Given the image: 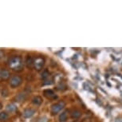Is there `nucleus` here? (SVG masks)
<instances>
[{
    "mask_svg": "<svg viewBox=\"0 0 122 122\" xmlns=\"http://www.w3.org/2000/svg\"><path fill=\"white\" fill-rule=\"evenodd\" d=\"M8 66L13 70L15 71L22 70V66H23V62H22V57L19 56H14L12 57H10L8 60Z\"/></svg>",
    "mask_w": 122,
    "mask_h": 122,
    "instance_id": "obj_1",
    "label": "nucleus"
},
{
    "mask_svg": "<svg viewBox=\"0 0 122 122\" xmlns=\"http://www.w3.org/2000/svg\"><path fill=\"white\" fill-rule=\"evenodd\" d=\"M65 102L62 101H59V102L56 103V104L53 105L52 107H51V113L52 115H56L57 114L58 112H60L64 109V107H65Z\"/></svg>",
    "mask_w": 122,
    "mask_h": 122,
    "instance_id": "obj_2",
    "label": "nucleus"
},
{
    "mask_svg": "<svg viewBox=\"0 0 122 122\" xmlns=\"http://www.w3.org/2000/svg\"><path fill=\"white\" fill-rule=\"evenodd\" d=\"M22 79L20 76L15 75L13 76L12 77L10 78V86L11 88H16V87H18L20 85L22 84Z\"/></svg>",
    "mask_w": 122,
    "mask_h": 122,
    "instance_id": "obj_3",
    "label": "nucleus"
},
{
    "mask_svg": "<svg viewBox=\"0 0 122 122\" xmlns=\"http://www.w3.org/2000/svg\"><path fill=\"white\" fill-rule=\"evenodd\" d=\"M44 64H45V60L44 58H42V57H36L34 61V67L36 68L37 70H42Z\"/></svg>",
    "mask_w": 122,
    "mask_h": 122,
    "instance_id": "obj_4",
    "label": "nucleus"
},
{
    "mask_svg": "<svg viewBox=\"0 0 122 122\" xmlns=\"http://www.w3.org/2000/svg\"><path fill=\"white\" fill-rule=\"evenodd\" d=\"M10 77V73L6 69H0V81H6Z\"/></svg>",
    "mask_w": 122,
    "mask_h": 122,
    "instance_id": "obj_5",
    "label": "nucleus"
},
{
    "mask_svg": "<svg viewBox=\"0 0 122 122\" xmlns=\"http://www.w3.org/2000/svg\"><path fill=\"white\" fill-rule=\"evenodd\" d=\"M36 112V110L34 109H26L23 111V117L25 118H30L32 116H34Z\"/></svg>",
    "mask_w": 122,
    "mask_h": 122,
    "instance_id": "obj_6",
    "label": "nucleus"
},
{
    "mask_svg": "<svg viewBox=\"0 0 122 122\" xmlns=\"http://www.w3.org/2000/svg\"><path fill=\"white\" fill-rule=\"evenodd\" d=\"M43 94L48 98H53V99L57 98V96H55L54 92L53 91L52 89H45V90L43 91Z\"/></svg>",
    "mask_w": 122,
    "mask_h": 122,
    "instance_id": "obj_7",
    "label": "nucleus"
},
{
    "mask_svg": "<svg viewBox=\"0 0 122 122\" xmlns=\"http://www.w3.org/2000/svg\"><path fill=\"white\" fill-rule=\"evenodd\" d=\"M27 97V94L25 93V92H22V93H18L17 96L15 97V100L18 102H22V101H24L26 100Z\"/></svg>",
    "mask_w": 122,
    "mask_h": 122,
    "instance_id": "obj_8",
    "label": "nucleus"
},
{
    "mask_svg": "<svg viewBox=\"0 0 122 122\" xmlns=\"http://www.w3.org/2000/svg\"><path fill=\"white\" fill-rule=\"evenodd\" d=\"M67 117H68V111L67 110L63 111L59 116V121L60 122H65L66 120H67Z\"/></svg>",
    "mask_w": 122,
    "mask_h": 122,
    "instance_id": "obj_9",
    "label": "nucleus"
},
{
    "mask_svg": "<svg viewBox=\"0 0 122 122\" xmlns=\"http://www.w3.org/2000/svg\"><path fill=\"white\" fill-rule=\"evenodd\" d=\"M6 111L9 112H15L16 110H17V107H16L15 105L12 104V103H10V104H8L6 105Z\"/></svg>",
    "mask_w": 122,
    "mask_h": 122,
    "instance_id": "obj_10",
    "label": "nucleus"
},
{
    "mask_svg": "<svg viewBox=\"0 0 122 122\" xmlns=\"http://www.w3.org/2000/svg\"><path fill=\"white\" fill-rule=\"evenodd\" d=\"M42 99L41 97L36 96L32 99V103L35 105H40L41 104H42Z\"/></svg>",
    "mask_w": 122,
    "mask_h": 122,
    "instance_id": "obj_11",
    "label": "nucleus"
},
{
    "mask_svg": "<svg viewBox=\"0 0 122 122\" xmlns=\"http://www.w3.org/2000/svg\"><path fill=\"white\" fill-rule=\"evenodd\" d=\"M81 112L80 110L75 109V110H73L72 112V113H71V117L74 119H77V118H79L81 117Z\"/></svg>",
    "mask_w": 122,
    "mask_h": 122,
    "instance_id": "obj_12",
    "label": "nucleus"
},
{
    "mask_svg": "<svg viewBox=\"0 0 122 122\" xmlns=\"http://www.w3.org/2000/svg\"><path fill=\"white\" fill-rule=\"evenodd\" d=\"M26 66L27 67H32V66L34 65V61L32 59V57L30 56H27L26 57Z\"/></svg>",
    "mask_w": 122,
    "mask_h": 122,
    "instance_id": "obj_13",
    "label": "nucleus"
},
{
    "mask_svg": "<svg viewBox=\"0 0 122 122\" xmlns=\"http://www.w3.org/2000/svg\"><path fill=\"white\" fill-rule=\"evenodd\" d=\"M8 113H6V112H0V121H4L8 119Z\"/></svg>",
    "mask_w": 122,
    "mask_h": 122,
    "instance_id": "obj_14",
    "label": "nucleus"
},
{
    "mask_svg": "<svg viewBox=\"0 0 122 122\" xmlns=\"http://www.w3.org/2000/svg\"><path fill=\"white\" fill-rule=\"evenodd\" d=\"M49 76H50V72L47 70H45L42 72V76H41V77H42V79H46L47 77H49Z\"/></svg>",
    "mask_w": 122,
    "mask_h": 122,
    "instance_id": "obj_15",
    "label": "nucleus"
},
{
    "mask_svg": "<svg viewBox=\"0 0 122 122\" xmlns=\"http://www.w3.org/2000/svg\"><path fill=\"white\" fill-rule=\"evenodd\" d=\"M2 56H3V53L0 51V57H2Z\"/></svg>",
    "mask_w": 122,
    "mask_h": 122,
    "instance_id": "obj_16",
    "label": "nucleus"
},
{
    "mask_svg": "<svg viewBox=\"0 0 122 122\" xmlns=\"http://www.w3.org/2000/svg\"><path fill=\"white\" fill-rule=\"evenodd\" d=\"M1 109H2V105L0 104V110H1Z\"/></svg>",
    "mask_w": 122,
    "mask_h": 122,
    "instance_id": "obj_17",
    "label": "nucleus"
}]
</instances>
